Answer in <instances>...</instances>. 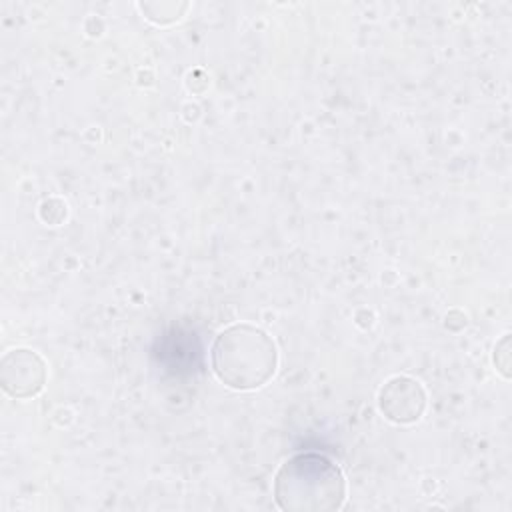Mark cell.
Masks as SVG:
<instances>
[{
    "label": "cell",
    "mask_w": 512,
    "mask_h": 512,
    "mask_svg": "<svg viewBox=\"0 0 512 512\" xmlns=\"http://www.w3.org/2000/svg\"><path fill=\"white\" fill-rule=\"evenodd\" d=\"M278 364L274 340L250 324H234L218 334L212 346V370L234 390L264 386Z\"/></svg>",
    "instance_id": "cell-2"
},
{
    "label": "cell",
    "mask_w": 512,
    "mask_h": 512,
    "mask_svg": "<svg viewBox=\"0 0 512 512\" xmlns=\"http://www.w3.org/2000/svg\"><path fill=\"white\" fill-rule=\"evenodd\" d=\"M158 354L168 370L180 372V370H190V364L196 366L200 348L196 344L194 334L190 336L182 330H172L162 338Z\"/></svg>",
    "instance_id": "cell-5"
},
{
    "label": "cell",
    "mask_w": 512,
    "mask_h": 512,
    "mask_svg": "<svg viewBox=\"0 0 512 512\" xmlns=\"http://www.w3.org/2000/svg\"><path fill=\"white\" fill-rule=\"evenodd\" d=\"M378 408L396 424H412L426 408V392L414 378L392 376L378 392Z\"/></svg>",
    "instance_id": "cell-3"
},
{
    "label": "cell",
    "mask_w": 512,
    "mask_h": 512,
    "mask_svg": "<svg viewBox=\"0 0 512 512\" xmlns=\"http://www.w3.org/2000/svg\"><path fill=\"white\" fill-rule=\"evenodd\" d=\"M274 502L286 512H332L346 500V478L336 462L318 452L294 454L278 468Z\"/></svg>",
    "instance_id": "cell-1"
},
{
    "label": "cell",
    "mask_w": 512,
    "mask_h": 512,
    "mask_svg": "<svg viewBox=\"0 0 512 512\" xmlns=\"http://www.w3.org/2000/svg\"><path fill=\"white\" fill-rule=\"evenodd\" d=\"M46 382L44 360L26 348L10 350L2 358V388L16 398H30L42 390Z\"/></svg>",
    "instance_id": "cell-4"
}]
</instances>
